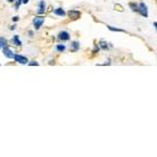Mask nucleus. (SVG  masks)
<instances>
[{
	"label": "nucleus",
	"instance_id": "obj_1",
	"mask_svg": "<svg viewBox=\"0 0 157 157\" xmlns=\"http://www.w3.org/2000/svg\"><path fill=\"white\" fill-rule=\"evenodd\" d=\"M137 12L139 13V14L141 15L143 17H148V6H147V4H145L144 2H140L139 3V6H138V10H137Z\"/></svg>",
	"mask_w": 157,
	"mask_h": 157
},
{
	"label": "nucleus",
	"instance_id": "obj_2",
	"mask_svg": "<svg viewBox=\"0 0 157 157\" xmlns=\"http://www.w3.org/2000/svg\"><path fill=\"white\" fill-rule=\"evenodd\" d=\"M44 17H41V16H37L34 18V25H35V29H40V27L42 26V24L44 23Z\"/></svg>",
	"mask_w": 157,
	"mask_h": 157
},
{
	"label": "nucleus",
	"instance_id": "obj_3",
	"mask_svg": "<svg viewBox=\"0 0 157 157\" xmlns=\"http://www.w3.org/2000/svg\"><path fill=\"white\" fill-rule=\"evenodd\" d=\"M14 60L16 61L17 63H20V64H27V63H29V59L21 55H15Z\"/></svg>",
	"mask_w": 157,
	"mask_h": 157
},
{
	"label": "nucleus",
	"instance_id": "obj_4",
	"mask_svg": "<svg viewBox=\"0 0 157 157\" xmlns=\"http://www.w3.org/2000/svg\"><path fill=\"white\" fill-rule=\"evenodd\" d=\"M68 17L71 20H77L81 17V13L77 10H71V11L68 12Z\"/></svg>",
	"mask_w": 157,
	"mask_h": 157
},
{
	"label": "nucleus",
	"instance_id": "obj_5",
	"mask_svg": "<svg viewBox=\"0 0 157 157\" xmlns=\"http://www.w3.org/2000/svg\"><path fill=\"white\" fill-rule=\"evenodd\" d=\"M2 52H3V55L6 56L7 59H14L15 54L13 52V50H12V49H10L7 46L3 47V49H2Z\"/></svg>",
	"mask_w": 157,
	"mask_h": 157
},
{
	"label": "nucleus",
	"instance_id": "obj_6",
	"mask_svg": "<svg viewBox=\"0 0 157 157\" xmlns=\"http://www.w3.org/2000/svg\"><path fill=\"white\" fill-rule=\"evenodd\" d=\"M58 39L61 40V41H68V40L70 39V35L68 34L67 32L63 30V32H61L60 34L58 35Z\"/></svg>",
	"mask_w": 157,
	"mask_h": 157
},
{
	"label": "nucleus",
	"instance_id": "obj_7",
	"mask_svg": "<svg viewBox=\"0 0 157 157\" xmlns=\"http://www.w3.org/2000/svg\"><path fill=\"white\" fill-rule=\"evenodd\" d=\"M45 7H46V4H45V1H40L39 2V7H38V14L42 15L43 13L45 12Z\"/></svg>",
	"mask_w": 157,
	"mask_h": 157
},
{
	"label": "nucleus",
	"instance_id": "obj_8",
	"mask_svg": "<svg viewBox=\"0 0 157 157\" xmlns=\"http://www.w3.org/2000/svg\"><path fill=\"white\" fill-rule=\"evenodd\" d=\"M78 49H80V43H78V41H73V42L71 43V47H70V52H78Z\"/></svg>",
	"mask_w": 157,
	"mask_h": 157
},
{
	"label": "nucleus",
	"instance_id": "obj_9",
	"mask_svg": "<svg viewBox=\"0 0 157 157\" xmlns=\"http://www.w3.org/2000/svg\"><path fill=\"white\" fill-rule=\"evenodd\" d=\"M109 46L112 47V45H111V44H108V43L106 42V41H104V40H101V41H100V47H101L102 49H104V50H108V49H109Z\"/></svg>",
	"mask_w": 157,
	"mask_h": 157
},
{
	"label": "nucleus",
	"instance_id": "obj_10",
	"mask_svg": "<svg viewBox=\"0 0 157 157\" xmlns=\"http://www.w3.org/2000/svg\"><path fill=\"white\" fill-rule=\"evenodd\" d=\"M12 43L14 45H16V46H20V45L22 44V42H21V40L19 39V36H17V35H15L14 37H13V39H12Z\"/></svg>",
	"mask_w": 157,
	"mask_h": 157
},
{
	"label": "nucleus",
	"instance_id": "obj_11",
	"mask_svg": "<svg viewBox=\"0 0 157 157\" xmlns=\"http://www.w3.org/2000/svg\"><path fill=\"white\" fill-rule=\"evenodd\" d=\"M54 13L56 15H58V16H62V17H64L65 15H66V13H65L64 10L62 9V7H59V9H56Z\"/></svg>",
	"mask_w": 157,
	"mask_h": 157
},
{
	"label": "nucleus",
	"instance_id": "obj_12",
	"mask_svg": "<svg viewBox=\"0 0 157 157\" xmlns=\"http://www.w3.org/2000/svg\"><path fill=\"white\" fill-rule=\"evenodd\" d=\"M129 6H130V9L132 10L133 12H137L138 6H137V3H136V2H130V3H129Z\"/></svg>",
	"mask_w": 157,
	"mask_h": 157
},
{
	"label": "nucleus",
	"instance_id": "obj_13",
	"mask_svg": "<svg viewBox=\"0 0 157 157\" xmlns=\"http://www.w3.org/2000/svg\"><path fill=\"white\" fill-rule=\"evenodd\" d=\"M65 48H66V47H65L64 44H58L57 46H56V49H57L59 52H63L65 50Z\"/></svg>",
	"mask_w": 157,
	"mask_h": 157
},
{
	"label": "nucleus",
	"instance_id": "obj_14",
	"mask_svg": "<svg viewBox=\"0 0 157 157\" xmlns=\"http://www.w3.org/2000/svg\"><path fill=\"white\" fill-rule=\"evenodd\" d=\"M108 29L109 30H112V32H125L124 29H117V27H114V26H110V25H108Z\"/></svg>",
	"mask_w": 157,
	"mask_h": 157
},
{
	"label": "nucleus",
	"instance_id": "obj_15",
	"mask_svg": "<svg viewBox=\"0 0 157 157\" xmlns=\"http://www.w3.org/2000/svg\"><path fill=\"white\" fill-rule=\"evenodd\" d=\"M0 45H1L2 47L7 46V42H6V38H0Z\"/></svg>",
	"mask_w": 157,
	"mask_h": 157
},
{
	"label": "nucleus",
	"instance_id": "obj_16",
	"mask_svg": "<svg viewBox=\"0 0 157 157\" xmlns=\"http://www.w3.org/2000/svg\"><path fill=\"white\" fill-rule=\"evenodd\" d=\"M21 3H22V0H16V3H15V9L18 10L20 7V6H21Z\"/></svg>",
	"mask_w": 157,
	"mask_h": 157
},
{
	"label": "nucleus",
	"instance_id": "obj_17",
	"mask_svg": "<svg viewBox=\"0 0 157 157\" xmlns=\"http://www.w3.org/2000/svg\"><path fill=\"white\" fill-rule=\"evenodd\" d=\"M29 66H38V65H39V63L36 62V61H33V62L29 63Z\"/></svg>",
	"mask_w": 157,
	"mask_h": 157
},
{
	"label": "nucleus",
	"instance_id": "obj_18",
	"mask_svg": "<svg viewBox=\"0 0 157 157\" xmlns=\"http://www.w3.org/2000/svg\"><path fill=\"white\" fill-rule=\"evenodd\" d=\"M18 20H19V17H14V18H13V21H14V22H17V21H18Z\"/></svg>",
	"mask_w": 157,
	"mask_h": 157
},
{
	"label": "nucleus",
	"instance_id": "obj_19",
	"mask_svg": "<svg viewBox=\"0 0 157 157\" xmlns=\"http://www.w3.org/2000/svg\"><path fill=\"white\" fill-rule=\"evenodd\" d=\"M29 0H22V3L27 4V3H29Z\"/></svg>",
	"mask_w": 157,
	"mask_h": 157
},
{
	"label": "nucleus",
	"instance_id": "obj_20",
	"mask_svg": "<svg viewBox=\"0 0 157 157\" xmlns=\"http://www.w3.org/2000/svg\"><path fill=\"white\" fill-rule=\"evenodd\" d=\"M15 27H16V26H15V25H13V26H11L10 29H15Z\"/></svg>",
	"mask_w": 157,
	"mask_h": 157
},
{
	"label": "nucleus",
	"instance_id": "obj_21",
	"mask_svg": "<svg viewBox=\"0 0 157 157\" xmlns=\"http://www.w3.org/2000/svg\"><path fill=\"white\" fill-rule=\"evenodd\" d=\"M154 27H155V29L157 27V23H156V22H154Z\"/></svg>",
	"mask_w": 157,
	"mask_h": 157
},
{
	"label": "nucleus",
	"instance_id": "obj_22",
	"mask_svg": "<svg viewBox=\"0 0 157 157\" xmlns=\"http://www.w3.org/2000/svg\"><path fill=\"white\" fill-rule=\"evenodd\" d=\"M7 1H9V2H14L15 0H7Z\"/></svg>",
	"mask_w": 157,
	"mask_h": 157
},
{
	"label": "nucleus",
	"instance_id": "obj_23",
	"mask_svg": "<svg viewBox=\"0 0 157 157\" xmlns=\"http://www.w3.org/2000/svg\"><path fill=\"white\" fill-rule=\"evenodd\" d=\"M0 47H1V45H0Z\"/></svg>",
	"mask_w": 157,
	"mask_h": 157
}]
</instances>
